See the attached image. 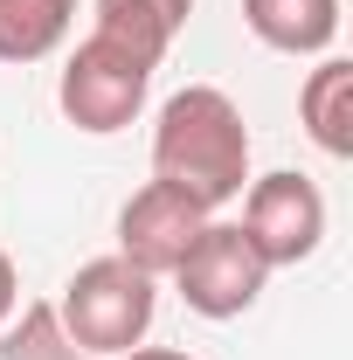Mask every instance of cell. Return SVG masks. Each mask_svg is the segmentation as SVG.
<instances>
[{"label": "cell", "instance_id": "cell-1", "mask_svg": "<svg viewBox=\"0 0 353 360\" xmlns=\"http://www.w3.org/2000/svg\"><path fill=\"white\" fill-rule=\"evenodd\" d=\"M153 180L194 194L208 215H222L250 187V125L236 97L215 84H187L153 118Z\"/></svg>", "mask_w": 353, "mask_h": 360}, {"label": "cell", "instance_id": "cell-2", "mask_svg": "<svg viewBox=\"0 0 353 360\" xmlns=\"http://www.w3.org/2000/svg\"><path fill=\"white\" fill-rule=\"evenodd\" d=\"M56 319H63V333L97 360H118L146 347V333H153V312H160V277H146L132 270L118 250L111 257H90V264L70 270V284H63V298H49Z\"/></svg>", "mask_w": 353, "mask_h": 360}, {"label": "cell", "instance_id": "cell-3", "mask_svg": "<svg viewBox=\"0 0 353 360\" xmlns=\"http://www.w3.org/2000/svg\"><path fill=\"white\" fill-rule=\"evenodd\" d=\"M153 56H139L125 49L118 35H104V28H90L84 42L70 49V63H63V77H56V104H63V118L90 139H111L125 132L139 111H146V97H153Z\"/></svg>", "mask_w": 353, "mask_h": 360}, {"label": "cell", "instance_id": "cell-4", "mask_svg": "<svg viewBox=\"0 0 353 360\" xmlns=\"http://www.w3.org/2000/svg\"><path fill=\"white\" fill-rule=\"evenodd\" d=\"M270 284V264L257 257V243L243 236V222H208L194 236V250L174 264V291L187 298V312L194 319H243L257 298H264Z\"/></svg>", "mask_w": 353, "mask_h": 360}, {"label": "cell", "instance_id": "cell-5", "mask_svg": "<svg viewBox=\"0 0 353 360\" xmlns=\"http://www.w3.org/2000/svg\"><path fill=\"white\" fill-rule=\"evenodd\" d=\"M243 236L257 243V257L270 270H291L319 257V243H326V194H319V180L312 174H291V167H277V174H257L243 194Z\"/></svg>", "mask_w": 353, "mask_h": 360}, {"label": "cell", "instance_id": "cell-6", "mask_svg": "<svg viewBox=\"0 0 353 360\" xmlns=\"http://www.w3.org/2000/svg\"><path fill=\"white\" fill-rule=\"evenodd\" d=\"M215 222L194 194H180L167 180H146L132 201L118 208V257L146 277H174V264L194 250V236Z\"/></svg>", "mask_w": 353, "mask_h": 360}, {"label": "cell", "instance_id": "cell-7", "mask_svg": "<svg viewBox=\"0 0 353 360\" xmlns=\"http://www.w3.org/2000/svg\"><path fill=\"white\" fill-rule=\"evenodd\" d=\"M243 28L277 56H326L340 42V0H243Z\"/></svg>", "mask_w": 353, "mask_h": 360}, {"label": "cell", "instance_id": "cell-8", "mask_svg": "<svg viewBox=\"0 0 353 360\" xmlns=\"http://www.w3.org/2000/svg\"><path fill=\"white\" fill-rule=\"evenodd\" d=\"M298 118L326 160H353V63L347 56H319V70L298 84Z\"/></svg>", "mask_w": 353, "mask_h": 360}, {"label": "cell", "instance_id": "cell-9", "mask_svg": "<svg viewBox=\"0 0 353 360\" xmlns=\"http://www.w3.org/2000/svg\"><path fill=\"white\" fill-rule=\"evenodd\" d=\"M187 14H194V0H90V28L118 35L125 49L153 56V63H167V49L180 42Z\"/></svg>", "mask_w": 353, "mask_h": 360}, {"label": "cell", "instance_id": "cell-10", "mask_svg": "<svg viewBox=\"0 0 353 360\" xmlns=\"http://www.w3.org/2000/svg\"><path fill=\"white\" fill-rule=\"evenodd\" d=\"M84 0H0V63H42L70 42Z\"/></svg>", "mask_w": 353, "mask_h": 360}, {"label": "cell", "instance_id": "cell-11", "mask_svg": "<svg viewBox=\"0 0 353 360\" xmlns=\"http://www.w3.org/2000/svg\"><path fill=\"white\" fill-rule=\"evenodd\" d=\"M0 360H97V354H84V347L63 333L56 305L35 298V305H14V319L0 326Z\"/></svg>", "mask_w": 353, "mask_h": 360}, {"label": "cell", "instance_id": "cell-12", "mask_svg": "<svg viewBox=\"0 0 353 360\" xmlns=\"http://www.w3.org/2000/svg\"><path fill=\"white\" fill-rule=\"evenodd\" d=\"M14 305H21V270H14V257L0 250V326L14 319Z\"/></svg>", "mask_w": 353, "mask_h": 360}, {"label": "cell", "instance_id": "cell-13", "mask_svg": "<svg viewBox=\"0 0 353 360\" xmlns=\"http://www.w3.org/2000/svg\"><path fill=\"white\" fill-rule=\"evenodd\" d=\"M118 360H194L187 347H132V354H118Z\"/></svg>", "mask_w": 353, "mask_h": 360}]
</instances>
